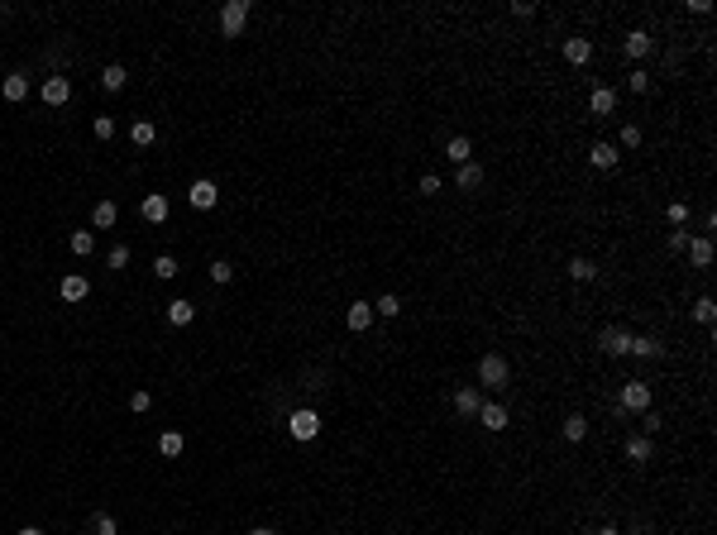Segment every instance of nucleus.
I'll list each match as a JSON object with an SVG mask.
<instances>
[{
	"label": "nucleus",
	"mask_w": 717,
	"mask_h": 535,
	"mask_svg": "<svg viewBox=\"0 0 717 535\" xmlns=\"http://www.w3.org/2000/svg\"><path fill=\"white\" fill-rule=\"evenodd\" d=\"M397 311H402V301L392 297V292H382V297L373 301V315H397Z\"/></svg>",
	"instance_id": "nucleus-32"
},
{
	"label": "nucleus",
	"mask_w": 717,
	"mask_h": 535,
	"mask_svg": "<svg viewBox=\"0 0 717 535\" xmlns=\"http://www.w3.org/2000/svg\"><path fill=\"white\" fill-rule=\"evenodd\" d=\"M230 277H235V268L225 263V258H215V263H210V282H230Z\"/></svg>",
	"instance_id": "nucleus-37"
},
{
	"label": "nucleus",
	"mask_w": 717,
	"mask_h": 535,
	"mask_svg": "<svg viewBox=\"0 0 717 535\" xmlns=\"http://www.w3.org/2000/svg\"><path fill=\"white\" fill-rule=\"evenodd\" d=\"M626 354H636V359H660V340L655 335H631V349Z\"/></svg>",
	"instance_id": "nucleus-19"
},
{
	"label": "nucleus",
	"mask_w": 717,
	"mask_h": 535,
	"mask_svg": "<svg viewBox=\"0 0 717 535\" xmlns=\"http://www.w3.org/2000/svg\"><path fill=\"white\" fill-rule=\"evenodd\" d=\"M478 407H483V392H478V387H459V392H454V411H459V416H478Z\"/></svg>",
	"instance_id": "nucleus-17"
},
{
	"label": "nucleus",
	"mask_w": 717,
	"mask_h": 535,
	"mask_svg": "<svg viewBox=\"0 0 717 535\" xmlns=\"http://www.w3.org/2000/svg\"><path fill=\"white\" fill-rule=\"evenodd\" d=\"M15 535H44V531H39V526H19Z\"/></svg>",
	"instance_id": "nucleus-44"
},
{
	"label": "nucleus",
	"mask_w": 717,
	"mask_h": 535,
	"mask_svg": "<svg viewBox=\"0 0 717 535\" xmlns=\"http://www.w3.org/2000/svg\"><path fill=\"white\" fill-rule=\"evenodd\" d=\"M139 210H143V220H148V225H163V220H168V196L153 191V196H143Z\"/></svg>",
	"instance_id": "nucleus-16"
},
{
	"label": "nucleus",
	"mask_w": 717,
	"mask_h": 535,
	"mask_svg": "<svg viewBox=\"0 0 717 535\" xmlns=\"http://www.w3.org/2000/svg\"><path fill=\"white\" fill-rule=\"evenodd\" d=\"M693 315H698L703 325H713V315H717V301H713V297H698V306H693Z\"/></svg>",
	"instance_id": "nucleus-35"
},
{
	"label": "nucleus",
	"mask_w": 717,
	"mask_h": 535,
	"mask_svg": "<svg viewBox=\"0 0 717 535\" xmlns=\"http://www.w3.org/2000/svg\"><path fill=\"white\" fill-rule=\"evenodd\" d=\"M58 292H63V301H86V297H91V282H86L81 272H72V277H63Z\"/></svg>",
	"instance_id": "nucleus-15"
},
{
	"label": "nucleus",
	"mask_w": 717,
	"mask_h": 535,
	"mask_svg": "<svg viewBox=\"0 0 717 535\" xmlns=\"http://www.w3.org/2000/svg\"><path fill=\"white\" fill-rule=\"evenodd\" d=\"M621 48H626V58H646V53H651V34H646V29H631Z\"/></svg>",
	"instance_id": "nucleus-20"
},
{
	"label": "nucleus",
	"mask_w": 717,
	"mask_h": 535,
	"mask_svg": "<svg viewBox=\"0 0 717 535\" xmlns=\"http://www.w3.org/2000/svg\"><path fill=\"white\" fill-rule=\"evenodd\" d=\"M651 454H655L651 435H631V440H626V459H636V464H646Z\"/></svg>",
	"instance_id": "nucleus-23"
},
{
	"label": "nucleus",
	"mask_w": 717,
	"mask_h": 535,
	"mask_svg": "<svg viewBox=\"0 0 717 535\" xmlns=\"http://www.w3.org/2000/svg\"><path fill=\"white\" fill-rule=\"evenodd\" d=\"M287 430H292L297 440H316V435H320V416L311 407H302V411H292V416H287Z\"/></svg>",
	"instance_id": "nucleus-3"
},
{
	"label": "nucleus",
	"mask_w": 717,
	"mask_h": 535,
	"mask_svg": "<svg viewBox=\"0 0 717 535\" xmlns=\"http://www.w3.org/2000/svg\"><path fill=\"white\" fill-rule=\"evenodd\" d=\"M115 215H120V205H115V201H96L91 225H96V230H111V225H115Z\"/></svg>",
	"instance_id": "nucleus-22"
},
{
	"label": "nucleus",
	"mask_w": 717,
	"mask_h": 535,
	"mask_svg": "<svg viewBox=\"0 0 717 535\" xmlns=\"http://www.w3.org/2000/svg\"><path fill=\"white\" fill-rule=\"evenodd\" d=\"M345 325H350L354 335H364L368 325H373V301H354L350 311H345Z\"/></svg>",
	"instance_id": "nucleus-9"
},
{
	"label": "nucleus",
	"mask_w": 717,
	"mask_h": 535,
	"mask_svg": "<svg viewBox=\"0 0 717 535\" xmlns=\"http://www.w3.org/2000/svg\"><path fill=\"white\" fill-rule=\"evenodd\" d=\"M478 425L483 430H507V407L502 402H483L478 407Z\"/></svg>",
	"instance_id": "nucleus-8"
},
{
	"label": "nucleus",
	"mask_w": 717,
	"mask_h": 535,
	"mask_svg": "<svg viewBox=\"0 0 717 535\" xmlns=\"http://www.w3.org/2000/svg\"><path fill=\"white\" fill-rule=\"evenodd\" d=\"M244 19H249V0H230L220 10V34L225 39H239V34H244Z\"/></svg>",
	"instance_id": "nucleus-2"
},
{
	"label": "nucleus",
	"mask_w": 717,
	"mask_h": 535,
	"mask_svg": "<svg viewBox=\"0 0 717 535\" xmlns=\"http://www.w3.org/2000/svg\"><path fill=\"white\" fill-rule=\"evenodd\" d=\"M67 249L77 253V258H86V253L96 249V235L91 230H72V235H67Z\"/></svg>",
	"instance_id": "nucleus-24"
},
{
	"label": "nucleus",
	"mask_w": 717,
	"mask_h": 535,
	"mask_svg": "<svg viewBox=\"0 0 717 535\" xmlns=\"http://www.w3.org/2000/svg\"><path fill=\"white\" fill-rule=\"evenodd\" d=\"M249 535H273V531H268V526H258V531H249Z\"/></svg>",
	"instance_id": "nucleus-47"
},
{
	"label": "nucleus",
	"mask_w": 717,
	"mask_h": 535,
	"mask_svg": "<svg viewBox=\"0 0 717 535\" xmlns=\"http://www.w3.org/2000/svg\"><path fill=\"white\" fill-rule=\"evenodd\" d=\"M39 96H44V106H67V96H72V81H67V77H48L44 86H39Z\"/></svg>",
	"instance_id": "nucleus-6"
},
{
	"label": "nucleus",
	"mask_w": 717,
	"mask_h": 535,
	"mask_svg": "<svg viewBox=\"0 0 717 535\" xmlns=\"http://www.w3.org/2000/svg\"><path fill=\"white\" fill-rule=\"evenodd\" d=\"M665 215H669V225H684V220H688V205H684V201H669Z\"/></svg>",
	"instance_id": "nucleus-38"
},
{
	"label": "nucleus",
	"mask_w": 717,
	"mask_h": 535,
	"mask_svg": "<svg viewBox=\"0 0 717 535\" xmlns=\"http://www.w3.org/2000/svg\"><path fill=\"white\" fill-rule=\"evenodd\" d=\"M688 263H693V268H708V263H713V239H708V235H698V239H688Z\"/></svg>",
	"instance_id": "nucleus-14"
},
{
	"label": "nucleus",
	"mask_w": 717,
	"mask_h": 535,
	"mask_svg": "<svg viewBox=\"0 0 717 535\" xmlns=\"http://www.w3.org/2000/svg\"><path fill=\"white\" fill-rule=\"evenodd\" d=\"M559 53H564V63L584 67V63L593 58V44H589V39H564V48H559Z\"/></svg>",
	"instance_id": "nucleus-12"
},
{
	"label": "nucleus",
	"mask_w": 717,
	"mask_h": 535,
	"mask_svg": "<svg viewBox=\"0 0 717 535\" xmlns=\"http://www.w3.org/2000/svg\"><path fill=\"white\" fill-rule=\"evenodd\" d=\"M589 163H593V168H617V148H612V143H593V148H589Z\"/></svg>",
	"instance_id": "nucleus-21"
},
{
	"label": "nucleus",
	"mask_w": 717,
	"mask_h": 535,
	"mask_svg": "<svg viewBox=\"0 0 717 535\" xmlns=\"http://www.w3.org/2000/svg\"><path fill=\"white\" fill-rule=\"evenodd\" d=\"M148 407H153V397H148V392H134V397H129V411H148Z\"/></svg>",
	"instance_id": "nucleus-43"
},
{
	"label": "nucleus",
	"mask_w": 717,
	"mask_h": 535,
	"mask_svg": "<svg viewBox=\"0 0 717 535\" xmlns=\"http://www.w3.org/2000/svg\"><path fill=\"white\" fill-rule=\"evenodd\" d=\"M129 139L139 143V148H148V143H153V125H148V120H139V125L129 129Z\"/></svg>",
	"instance_id": "nucleus-34"
},
{
	"label": "nucleus",
	"mask_w": 717,
	"mask_h": 535,
	"mask_svg": "<svg viewBox=\"0 0 717 535\" xmlns=\"http://www.w3.org/2000/svg\"><path fill=\"white\" fill-rule=\"evenodd\" d=\"M589 111H593V115H612V111H617V91H612V86H593Z\"/></svg>",
	"instance_id": "nucleus-13"
},
{
	"label": "nucleus",
	"mask_w": 717,
	"mask_h": 535,
	"mask_svg": "<svg viewBox=\"0 0 717 535\" xmlns=\"http://www.w3.org/2000/svg\"><path fill=\"white\" fill-rule=\"evenodd\" d=\"M621 411H651V382H626L621 387Z\"/></svg>",
	"instance_id": "nucleus-4"
},
{
	"label": "nucleus",
	"mask_w": 717,
	"mask_h": 535,
	"mask_svg": "<svg viewBox=\"0 0 717 535\" xmlns=\"http://www.w3.org/2000/svg\"><path fill=\"white\" fill-rule=\"evenodd\" d=\"M593 535H621V531H617V526H603V531H593Z\"/></svg>",
	"instance_id": "nucleus-45"
},
{
	"label": "nucleus",
	"mask_w": 717,
	"mask_h": 535,
	"mask_svg": "<svg viewBox=\"0 0 717 535\" xmlns=\"http://www.w3.org/2000/svg\"><path fill=\"white\" fill-rule=\"evenodd\" d=\"M125 81H129V72H125V67H120V63H111V67H106V72H101V86H106V91H120Z\"/></svg>",
	"instance_id": "nucleus-27"
},
{
	"label": "nucleus",
	"mask_w": 717,
	"mask_h": 535,
	"mask_svg": "<svg viewBox=\"0 0 717 535\" xmlns=\"http://www.w3.org/2000/svg\"><path fill=\"white\" fill-rule=\"evenodd\" d=\"M0 96H5L10 106H19V101L29 96V72H10V77L0 81Z\"/></svg>",
	"instance_id": "nucleus-7"
},
{
	"label": "nucleus",
	"mask_w": 717,
	"mask_h": 535,
	"mask_svg": "<svg viewBox=\"0 0 717 535\" xmlns=\"http://www.w3.org/2000/svg\"><path fill=\"white\" fill-rule=\"evenodd\" d=\"M187 196H191V205H196V210H210V205L220 201V187H215L210 177H196V182H191V191H187Z\"/></svg>",
	"instance_id": "nucleus-5"
},
{
	"label": "nucleus",
	"mask_w": 717,
	"mask_h": 535,
	"mask_svg": "<svg viewBox=\"0 0 717 535\" xmlns=\"http://www.w3.org/2000/svg\"><path fill=\"white\" fill-rule=\"evenodd\" d=\"M626 86H631L636 96H646V91H651V72H646V67H636V72L626 77Z\"/></svg>",
	"instance_id": "nucleus-33"
},
{
	"label": "nucleus",
	"mask_w": 717,
	"mask_h": 535,
	"mask_svg": "<svg viewBox=\"0 0 717 535\" xmlns=\"http://www.w3.org/2000/svg\"><path fill=\"white\" fill-rule=\"evenodd\" d=\"M106 263H111V268H125V263H129V244H115V249H111V258H106Z\"/></svg>",
	"instance_id": "nucleus-39"
},
{
	"label": "nucleus",
	"mask_w": 717,
	"mask_h": 535,
	"mask_svg": "<svg viewBox=\"0 0 717 535\" xmlns=\"http://www.w3.org/2000/svg\"><path fill=\"white\" fill-rule=\"evenodd\" d=\"M153 272H158L163 282H168V277H177V258H173V253H158V258H153Z\"/></svg>",
	"instance_id": "nucleus-31"
},
{
	"label": "nucleus",
	"mask_w": 717,
	"mask_h": 535,
	"mask_svg": "<svg viewBox=\"0 0 717 535\" xmlns=\"http://www.w3.org/2000/svg\"><path fill=\"white\" fill-rule=\"evenodd\" d=\"M559 430H564V440H569V444H579L584 435H589V421L574 411V416H564V425H559Z\"/></svg>",
	"instance_id": "nucleus-25"
},
{
	"label": "nucleus",
	"mask_w": 717,
	"mask_h": 535,
	"mask_svg": "<svg viewBox=\"0 0 717 535\" xmlns=\"http://www.w3.org/2000/svg\"><path fill=\"white\" fill-rule=\"evenodd\" d=\"M158 454H163V459H177V454H182V435H177V430H168V435L158 440Z\"/></svg>",
	"instance_id": "nucleus-30"
},
{
	"label": "nucleus",
	"mask_w": 717,
	"mask_h": 535,
	"mask_svg": "<svg viewBox=\"0 0 717 535\" xmlns=\"http://www.w3.org/2000/svg\"><path fill=\"white\" fill-rule=\"evenodd\" d=\"M191 315H196V306H191V301H182V297L168 301V320H173V325H191Z\"/></svg>",
	"instance_id": "nucleus-26"
},
{
	"label": "nucleus",
	"mask_w": 717,
	"mask_h": 535,
	"mask_svg": "<svg viewBox=\"0 0 717 535\" xmlns=\"http://www.w3.org/2000/svg\"><path fill=\"white\" fill-rule=\"evenodd\" d=\"M91 535H120V526H115L111 511H96L91 516Z\"/></svg>",
	"instance_id": "nucleus-29"
},
{
	"label": "nucleus",
	"mask_w": 717,
	"mask_h": 535,
	"mask_svg": "<svg viewBox=\"0 0 717 535\" xmlns=\"http://www.w3.org/2000/svg\"><path fill=\"white\" fill-rule=\"evenodd\" d=\"M641 143V125H626L621 129V148H636Z\"/></svg>",
	"instance_id": "nucleus-40"
},
{
	"label": "nucleus",
	"mask_w": 717,
	"mask_h": 535,
	"mask_svg": "<svg viewBox=\"0 0 717 535\" xmlns=\"http://www.w3.org/2000/svg\"><path fill=\"white\" fill-rule=\"evenodd\" d=\"M669 249L684 253V249H688V230H674V235H669Z\"/></svg>",
	"instance_id": "nucleus-41"
},
{
	"label": "nucleus",
	"mask_w": 717,
	"mask_h": 535,
	"mask_svg": "<svg viewBox=\"0 0 717 535\" xmlns=\"http://www.w3.org/2000/svg\"><path fill=\"white\" fill-rule=\"evenodd\" d=\"M631 535H655V531H651V526H636V531H631Z\"/></svg>",
	"instance_id": "nucleus-46"
},
{
	"label": "nucleus",
	"mask_w": 717,
	"mask_h": 535,
	"mask_svg": "<svg viewBox=\"0 0 717 535\" xmlns=\"http://www.w3.org/2000/svg\"><path fill=\"white\" fill-rule=\"evenodd\" d=\"M445 158L454 168H464V163H474V143L464 139V134H454V139H445Z\"/></svg>",
	"instance_id": "nucleus-11"
},
{
	"label": "nucleus",
	"mask_w": 717,
	"mask_h": 535,
	"mask_svg": "<svg viewBox=\"0 0 717 535\" xmlns=\"http://www.w3.org/2000/svg\"><path fill=\"white\" fill-rule=\"evenodd\" d=\"M507 378H512V368H507L502 354H483V359H478V382H483V387H497V392H502Z\"/></svg>",
	"instance_id": "nucleus-1"
},
{
	"label": "nucleus",
	"mask_w": 717,
	"mask_h": 535,
	"mask_svg": "<svg viewBox=\"0 0 717 535\" xmlns=\"http://www.w3.org/2000/svg\"><path fill=\"white\" fill-rule=\"evenodd\" d=\"M435 191H440V177L426 173V177H421V196H435Z\"/></svg>",
	"instance_id": "nucleus-42"
},
{
	"label": "nucleus",
	"mask_w": 717,
	"mask_h": 535,
	"mask_svg": "<svg viewBox=\"0 0 717 535\" xmlns=\"http://www.w3.org/2000/svg\"><path fill=\"white\" fill-rule=\"evenodd\" d=\"M91 134H96V139H115V120H111V115H96Z\"/></svg>",
	"instance_id": "nucleus-36"
},
{
	"label": "nucleus",
	"mask_w": 717,
	"mask_h": 535,
	"mask_svg": "<svg viewBox=\"0 0 717 535\" xmlns=\"http://www.w3.org/2000/svg\"><path fill=\"white\" fill-rule=\"evenodd\" d=\"M598 345H603L607 354H626V349H631V330H621V325H607V330L598 335Z\"/></svg>",
	"instance_id": "nucleus-10"
},
{
	"label": "nucleus",
	"mask_w": 717,
	"mask_h": 535,
	"mask_svg": "<svg viewBox=\"0 0 717 535\" xmlns=\"http://www.w3.org/2000/svg\"><path fill=\"white\" fill-rule=\"evenodd\" d=\"M454 182H459V191H478L483 187V168H478V163H464V168H454Z\"/></svg>",
	"instance_id": "nucleus-18"
},
{
	"label": "nucleus",
	"mask_w": 717,
	"mask_h": 535,
	"mask_svg": "<svg viewBox=\"0 0 717 535\" xmlns=\"http://www.w3.org/2000/svg\"><path fill=\"white\" fill-rule=\"evenodd\" d=\"M569 277H574V282H593V277H598V268H593L589 258H569Z\"/></svg>",
	"instance_id": "nucleus-28"
}]
</instances>
